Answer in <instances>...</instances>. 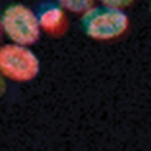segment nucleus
<instances>
[{
    "instance_id": "f257e3e1",
    "label": "nucleus",
    "mask_w": 151,
    "mask_h": 151,
    "mask_svg": "<svg viewBox=\"0 0 151 151\" xmlns=\"http://www.w3.org/2000/svg\"><path fill=\"white\" fill-rule=\"evenodd\" d=\"M40 70V58L30 47L15 42L0 45V74L6 80L26 83L33 80Z\"/></svg>"
},
{
    "instance_id": "f03ea898",
    "label": "nucleus",
    "mask_w": 151,
    "mask_h": 151,
    "mask_svg": "<svg viewBox=\"0 0 151 151\" xmlns=\"http://www.w3.org/2000/svg\"><path fill=\"white\" fill-rule=\"evenodd\" d=\"M82 26L91 40L95 41H113L127 33L130 20L125 11L106 6H95L82 18Z\"/></svg>"
},
{
    "instance_id": "7ed1b4c3",
    "label": "nucleus",
    "mask_w": 151,
    "mask_h": 151,
    "mask_svg": "<svg viewBox=\"0 0 151 151\" xmlns=\"http://www.w3.org/2000/svg\"><path fill=\"white\" fill-rule=\"evenodd\" d=\"M5 36L11 42L21 45H33L41 36V27L36 12L23 3H12L2 12Z\"/></svg>"
},
{
    "instance_id": "20e7f679",
    "label": "nucleus",
    "mask_w": 151,
    "mask_h": 151,
    "mask_svg": "<svg viewBox=\"0 0 151 151\" xmlns=\"http://www.w3.org/2000/svg\"><path fill=\"white\" fill-rule=\"evenodd\" d=\"M41 32L50 36H62L68 30V15L58 3H47L36 12Z\"/></svg>"
},
{
    "instance_id": "39448f33",
    "label": "nucleus",
    "mask_w": 151,
    "mask_h": 151,
    "mask_svg": "<svg viewBox=\"0 0 151 151\" xmlns=\"http://www.w3.org/2000/svg\"><path fill=\"white\" fill-rule=\"evenodd\" d=\"M56 3L64 9L65 12L76 15H85L97 5V0H56Z\"/></svg>"
},
{
    "instance_id": "423d86ee",
    "label": "nucleus",
    "mask_w": 151,
    "mask_h": 151,
    "mask_svg": "<svg viewBox=\"0 0 151 151\" xmlns=\"http://www.w3.org/2000/svg\"><path fill=\"white\" fill-rule=\"evenodd\" d=\"M100 6H106V8H113V9H121L124 11L125 8H129L133 5L134 0H97Z\"/></svg>"
},
{
    "instance_id": "0eeeda50",
    "label": "nucleus",
    "mask_w": 151,
    "mask_h": 151,
    "mask_svg": "<svg viewBox=\"0 0 151 151\" xmlns=\"http://www.w3.org/2000/svg\"><path fill=\"white\" fill-rule=\"evenodd\" d=\"M5 91H6V79L0 74V97L5 94Z\"/></svg>"
},
{
    "instance_id": "6e6552de",
    "label": "nucleus",
    "mask_w": 151,
    "mask_h": 151,
    "mask_svg": "<svg viewBox=\"0 0 151 151\" xmlns=\"http://www.w3.org/2000/svg\"><path fill=\"white\" fill-rule=\"evenodd\" d=\"M5 36V32H3V23H2V15H0V41H2V38Z\"/></svg>"
},
{
    "instance_id": "1a4fd4ad",
    "label": "nucleus",
    "mask_w": 151,
    "mask_h": 151,
    "mask_svg": "<svg viewBox=\"0 0 151 151\" xmlns=\"http://www.w3.org/2000/svg\"><path fill=\"white\" fill-rule=\"evenodd\" d=\"M150 12H151V2H150Z\"/></svg>"
}]
</instances>
